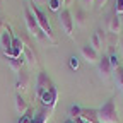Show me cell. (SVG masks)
Here are the masks:
<instances>
[{
	"instance_id": "cell-1",
	"label": "cell",
	"mask_w": 123,
	"mask_h": 123,
	"mask_svg": "<svg viewBox=\"0 0 123 123\" xmlns=\"http://www.w3.org/2000/svg\"><path fill=\"white\" fill-rule=\"evenodd\" d=\"M98 123H118V111L115 99H108L98 110Z\"/></svg>"
},
{
	"instance_id": "cell-2",
	"label": "cell",
	"mask_w": 123,
	"mask_h": 123,
	"mask_svg": "<svg viewBox=\"0 0 123 123\" xmlns=\"http://www.w3.org/2000/svg\"><path fill=\"white\" fill-rule=\"evenodd\" d=\"M29 9H31V12H33L34 19H36V22H38V26H39V29H41V33L46 34V36H48V39L53 43V31H51L50 21H48V17L44 15V12H43L38 5H33V7H29Z\"/></svg>"
},
{
	"instance_id": "cell-3",
	"label": "cell",
	"mask_w": 123,
	"mask_h": 123,
	"mask_svg": "<svg viewBox=\"0 0 123 123\" xmlns=\"http://www.w3.org/2000/svg\"><path fill=\"white\" fill-rule=\"evenodd\" d=\"M58 21H60V26L62 29L65 31L67 36H72L74 34V15L68 9H63L58 12Z\"/></svg>"
},
{
	"instance_id": "cell-4",
	"label": "cell",
	"mask_w": 123,
	"mask_h": 123,
	"mask_svg": "<svg viewBox=\"0 0 123 123\" xmlns=\"http://www.w3.org/2000/svg\"><path fill=\"white\" fill-rule=\"evenodd\" d=\"M51 87H53V86H51V80H50L48 74H46V72H41V74L38 75V79H36V98L39 99L44 92H48Z\"/></svg>"
},
{
	"instance_id": "cell-5",
	"label": "cell",
	"mask_w": 123,
	"mask_h": 123,
	"mask_svg": "<svg viewBox=\"0 0 123 123\" xmlns=\"http://www.w3.org/2000/svg\"><path fill=\"white\" fill-rule=\"evenodd\" d=\"M24 17H26L27 31H29L34 38H41V29H39V26H38V22H36V19H34V15H33V12H31L29 7L24 9Z\"/></svg>"
},
{
	"instance_id": "cell-6",
	"label": "cell",
	"mask_w": 123,
	"mask_h": 123,
	"mask_svg": "<svg viewBox=\"0 0 123 123\" xmlns=\"http://www.w3.org/2000/svg\"><path fill=\"white\" fill-rule=\"evenodd\" d=\"M22 53H24V43H22V39L14 36L12 46H10L9 51H5V56H7V58H21Z\"/></svg>"
},
{
	"instance_id": "cell-7",
	"label": "cell",
	"mask_w": 123,
	"mask_h": 123,
	"mask_svg": "<svg viewBox=\"0 0 123 123\" xmlns=\"http://www.w3.org/2000/svg\"><path fill=\"white\" fill-rule=\"evenodd\" d=\"M80 53H82V56L86 58L87 63H98V62H99V51L94 50L89 43L84 44L82 48H80Z\"/></svg>"
},
{
	"instance_id": "cell-8",
	"label": "cell",
	"mask_w": 123,
	"mask_h": 123,
	"mask_svg": "<svg viewBox=\"0 0 123 123\" xmlns=\"http://www.w3.org/2000/svg\"><path fill=\"white\" fill-rule=\"evenodd\" d=\"M12 41H14V36H12V29L7 26V27L2 31V34H0V46H2L4 53L10 50V46H12Z\"/></svg>"
},
{
	"instance_id": "cell-9",
	"label": "cell",
	"mask_w": 123,
	"mask_h": 123,
	"mask_svg": "<svg viewBox=\"0 0 123 123\" xmlns=\"http://www.w3.org/2000/svg\"><path fill=\"white\" fill-rule=\"evenodd\" d=\"M98 67H99L101 77H104V79H108V77L111 75V72H113V67H111V63H110V56H108V55H103V58H99Z\"/></svg>"
},
{
	"instance_id": "cell-10",
	"label": "cell",
	"mask_w": 123,
	"mask_h": 123,
	"mask_svg": "<svg viewBox=\"0 0 123 123\" xmlns=\"http://www.w3.org/2000/svg\"><path fill=\"white\" fill-rule=\"evenodd\" d=\"M79 118L87 121V123H98V110H87V108H82Z\"/></svg>"
},
{
	"instance_id": "cell-11",
	"label": "cell",
	"mask_w": 123,
	"mask_h": 123,
	"mask_svg": "<svg viewBox=\"0 0 123 123\" xmlns=\"http://www.w3.org/2000/svg\"><path fill=\"white\" fill-rule=\"evenodd\" d=\"M103 41H104V33H103V31L99 29L98 31V33H94V34H92V38H91V46H92V48H94V50H101V46H103Z\"/></svg>"
},
{
	"instance_id": "cell-12",
	"label": "cell",
	"mask_w": 123,
	"mask_h": 123,
	"mask_svg": "<svg viewBox=\"0 0 123 123\" xmlns=\"http://www.w3.org/2000/svg\"><path fill=\"white\" fill-rule=\"evenodd\" d=\"M50 110L48 108H41V110L38 111V115H34L33 116V123H46L50 120Z\"/></svg>"
},
{
	"instance_id": "cell-13",
	"label": "cell",
	"mask_w": 123,
	"mask_h": 123,
	"mask_svg": "<svg viewBox=\"0 0 123 123\" xmlns=\"http://www.w3.org/2000/svg\"><path fill=\"white\" fill-rule=\"evenodd\" d=\"M19 77H17V89L19 91H26L27 89V86H29V75L26 74V72H19L17 74Z\"/></svg>"
},
{
	"instance_id": "cell-14",
	"label": "cell",
	"mask_w": 123,
	"mask_h": 123,
	"mask_svg": "<svg viewBox=\"0 0 123 123\" xmlns=\"http://www.w3.org/2000/svg\"><path fill=\"white\" fill-rule=\"evenodd\" d=\"M7 62H9V67L14 70V72H21V68H22V65H24V56H21V58H7Z\"/></svg>"
},
{
	"instance_id": "cell-15",
	"label": "cell",
	"mask_w": 123,
	"mask_h": 123,
	"mask_svg": "<svg viewBox=\"0 0 123 123\" xmlns=\"http://www.w3.org/2000/svg\"><path fill=\"white\" fill-rule=\"evenodd\" d=\"M120 29H121V19H120V15L115 14L113 17L110 19V31H111V33H115V34H118Z\"/></svg>"
},
{
	"instance_id": "cell-16",
	"label": "cell",
	"mask_w": 123,
	"mask_h": 123,
	"mask_svg": "<svg viewBox=\"0 0 123 123\" xmlns=\"http://www.w3.org/2000/svg\"><path fill=\"white\" fill-rule=\"evenodd\" d=\"M22 56L27 60V63L31 65V67H34L38 62H36V55H34V51L29 48V46H24V53H22Z\"/></svg>"
},
{
	"instance_id": "cell-17",
	"label": "cell",
	"mask_w": 123,
	"mask_h": 123,
	"mask_svg": "<svg viewBox=\"0 0 123 123\" xmlns=\"http://www.w3.org/2000/svg\"><path fill=\"white\" fill-rule=\"evenodd\" d=\"M15 110H17L19 115H24V113L27 111V103L21 98V94L15 96Z\"/></svg>"
},
{
	"instance_id": "cell-18",
	"label": "cell",
	"mask_w": 123,
	"mask_h": 123,
	"mask_svg": "<svg viewBox=\"0 0 123 123\" xmlns=\"http://www.w3.org/2000/svg\"><path fill=\"white\" fill-rule=\"evenodd\" d=\"M115 82H116L118 89L123 92V67H118L115 70Z\"/></svg>"
},
{
	"instance_id": "cell-19",
	"label": "cell",
	"mask_w": 123,
	"mask_h": 123,
	"mask_svg": "<svg viewBox=\"0 0 123 123\" xmlns=\"http://www.w3.org/2000/svg\"><path fill=\"white\" fill-rule=\"evenodd\" d=\"M48 5L53 12H60V5H62V0H48Z\"/></svg>"
},
{
	"instance_id": "cell-20",
	"label": "cell",
	"mask_w": 123,
	"mask_h": 123,
	"mask_svg": "<svg viewBox=\"0 0 123 123\" xmlns=\"http://www.w3.org/2000/svg\"><path fill=\"white\" fill-rule=\"evenodd\" d=\"M108 56H110V63H111V67H113V70H116L118 67H120V63H118V56L111 51L110 55H108Z\"/></svg>"
},
{
	"instance_id": "cell-21",
	"label": "cell",
	"mask_w": 123,
	"mask_h": 123,
	"mask_svg": "<svg viewBox=\"0 0 123 123\" xmlns=\"http://www.w3.org/2000/svg\"><path fill=\"white\" fill-rule=\"evenodd\" d=\"M115 12L116 15H123V0H115Z\"/></svg>"
},
{
	"instance_id": "cell-22",
	"label": "cell",
	"mask_w": 123,
	"mask_h": 123,
	"mask_svg": "<svg viewBox=\"0 0 123 123\" xmlns=\"http://www.w3.org/2000/svg\"><path fill=\"white\" fill-rule=\"evenodd\" d=\"M80 111H82V108H79V106H72V108H70V116L77 120V118L80 116Z\"/></svg>"
},
{
	"instance_id": "cell-23",
	"label": "cell",
	"mask_w": 123,
	"mask_h": 123,
	"mask_svg": "<svg viewBox=\"0 0 123 123\" xmlns=\"http://www.w3.org/2000/svg\"><path fill=\"white\" fill-rule=\"evenodd\" d=\"M70 68H72V70H77V68H79V60H77V56H72V58H70Z\"/></svg>"
},
{
	"instance_id": "cell-24",
	"label": "cell",
	"mask_w": 123,
	"mask_h": 123,
	"mask_svg": "<svg viewBox=\"0 0 123 123\" xmlns=\"http://www.w3.org/2000/svg\"><path fill=\"white\" fill-rule=\"evenodd\" d=\"M77 22L84 24V10H80V9H77Z\"/></svg>"
},
{
	"instance_id": "cell-25",
	"label": "cell",
	"mask_w": 123,
	"mask_h": 123,
	"mask_svg": "<svg viewBox=\"0 0 123 123\" xmlns=\"http://www.w3.org/2000/svg\"><path fill=\"white\" fill-rule=\"evenodd\" d=\"M48 4V0H33V5H44Z\"/></svg>"
},
{
	"instance_id": "cell-26",
	"label": "cell",
	"mask_w": 123,
	"mask_h": 123,
	"mask_svg": "<svg viewBox=\"0 0 123 123\" xmlns=\"http://www.w3.org/2000/svg\"><path fill=\"white\" fill-rule=\"evenodd\" d=\"M106 2H108V0H96L94 4H96V5H98V7L101 9V7H104V5H106Z\"/></svg>"
},
{
	"instance_id": "cell-27",
	"label": "cell",
	"mask_w": 123,
	"mask_h": 123,
	"mask_svg": "<svg viewBox=\"0 0 123 123\" xmlns=\"http://www.w3.org/2000/svg\"><path fill=\"white\" fill-rule=\"evenodd\" d=\"M94 2H96V0H82V4H84V5H92Z\"/></svg>"
},
{
	"instance_id": "cell-28",
	"label": "cell",
	"mask_w": 123,
	"mask_h": 123,
	"mask_svg": "<svg viewBox=\"0 0 123 123\" xmlns=\"http://www.w3.org/2000/svg\"><path fill=\"white\" fill-rule=\"evenodd\" d=\"M75 123H87V121H84V120H80V118H77V120H75Z\"/></svg>"
},
{
	"instance_id": "cell-29",
	"label": "cell",
	"mask_w": 123,
	"mask_h": 123,
	"mask_svg": "<svg viewBox=\"0 0 123 123\" xmlns=\"http://www.w3.org/2000/svg\"><path fill=\"white\" fill-rule=\"evenodd\" d=\"M0 27H2V29H4V24H2V21H0ZM0 34H2V31H0Z\"/></svg>"
},
{
	"instance_id": "cell-30",
	"label": "cell",
	"mask_w": 123,
	"mask_h": 123,
	"mask_svg": "<svg viewBox=\"0 0 123 123\" xmlns=\"http://www.w3.org/2000/svg\"><path fill=\"white\" fill-rule=\"evenodd\" d=\"M120 44H121V50H123V38H121V43H120Z\"/></svg>"
},
{
	"instance_id": "cell-31",
	"label": "cell",
	"mask_w": 123,
	"mask_h": 123,
	"mask_svg": "<svg viewBox=\"0 0 123 123\" xmlns=\"http://www.w3.org/2000/svg\"><path fill=\"white\" fill-rule=\"evenodd\" d=\"M67 123H72V121H67Z\"/></svg>"
},
{
	"instance_id": "cell-32",
	"label": "cell",
	"mask_w": 123,
	"mask_h": 123,
	"mask_svg": "<svg viewBox=\"0 0 123 123\" xmlns=\"http://www.w3.org/2000/svg\"><path fill=\"white\" fill-rule=\"evenodd\" d=\"M62 4H63V0H62Z\"/></svg>"
}]
</instances>
